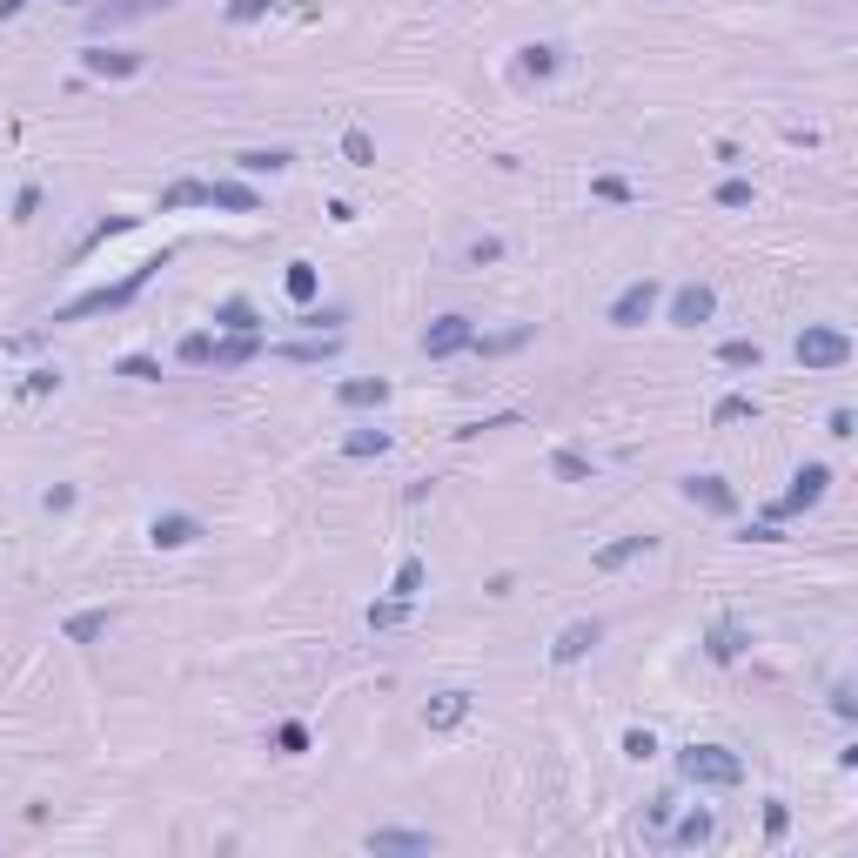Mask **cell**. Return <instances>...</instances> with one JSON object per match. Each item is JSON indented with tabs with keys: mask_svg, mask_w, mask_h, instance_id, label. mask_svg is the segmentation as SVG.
<instances>
[{
	"mask_svg": "<svg viewBox=\"0 0 858 858\" xmlns=\"http://www.w3.org/2000/svg\"><path fill=\"white\" fill-rule=\"evenodd\" d=\"M590 195H597V202H637V188L624 175H597L590 181Z\"/></svg>",
	"mask_w": 858,
	"mask_h": 858,
	"instance_id": "e575fe53",
	"label": "cell"
},
{
	"mask_svg": "<svg viewBox=\"0 0 858 858\" xmlns=\"http://www.w3.org/2000/svg\"><path fill=\"white\" fill-rule=\"evenodd\" d=\"M678 778L684 785H711V791H731L745 785V758L724 745H684L678 751Z\"/></svg>",
	"mask_w": 858,
	"mask_h": 858,
	"instance_id": "7a4b0ae2",
	"label": "cell"
},
{
	"mask_svg": "<svg viewBox=\"0 0 858 858\" xmlns=\"http://www.w3.org/2000/svg\"><path fill=\"white\" fill-rule=\"evenodd\" d=\"M550 476L557 483H590V456L584 450H550Z\"/></svg>",
	"mask_w": 858,
	"mask_h": 858,
	"instance_id": "83f0119b",
	"label": "cell"
},
{
	"mask_svg": "<svg viewBox=\"0 0 858 858\" xmlns=\"http://www.w3.org/2000/svg\"><path fill=\"white\" fill-rule=\"evenodd\" d=\"M282 289H289V302H302V309H309V302H316V289H322L316 262H289V269H282Z\"/></svg>",
	"mask_w": 858,
	"mask_h": 858,
	"instance_id": "603a6c76",
	"label": "cell"
},
{
	"mask_svg": "<svg viewBox=\"0 0 858 858\" xmlns=\"http://www.w3.org/2000/svg\"><path fill=\"white\" fill-rule=\"evenodd\" d=\"M423 577H429L423 557H403V564H396V584H389V597H416V590H423Z\"/></svg>",
	"mask_w": 858,
	"mask_h": 858,
	"instance_id": "4dcf8cb0",
	"label": "cell"
},
{
	"mask_svg": "<svg viewBox=\"0 0 858 858\" xmlns=\"http://www.w3.org/2000/svg\"><path fill=\"white\" fill-rule=\"evenodd\" d=\"M342 322V309H309V316H302V329H336Z\"/></svg>",
	"mask_w": 858,
	"mask_h": 858,
	"instance_id": "7dc6e473",
	"label": "cell"
},
{
	"mask_svg": "<svg viewBox=\"0 0 858 858\" xmlns=\"http://www.w3.org/2000/svg\"><path fill=\"white\" fill-rule=\"evenodd\" d=\"M282 356L289 362H322V356H336V342H289Z\"/></svg>",
	"mask_w": 858,
	"mask_h": 858,
	"instance_id": "b9f144b4",
	"label": "cell"
},
{
	"mask_svg": "<svg viewBox=\"0 0 858 858\" xmlns=\"http://www.w3.org/2000/svg\"><path fill=\"white\" fill-rule=\"evenodd\" d=\"M463 718H470V691H436V698L423 704V724H429V731H456Z\"/></svg>",
	"mask_w": 858,
	"mask_h": 858,
	"instance_id": "5bb4252c",
	"label": "cell"
},
{
	"mask_svg": "<svg viewBox=\"0 0 858 858\" xmlns=\"http://www.w3.org/2000/svg\"><path fill=\"white\" fill-rule=\"evenodd\" d=\"M168 262H175V249L148 255V262H141V269H128L121 282H108V289H88V295H74V302H61V309H54V322H81V316H108V309H128V302H135V295L148 289V282H155L161 269H168Z\"/></svg>",
	"mask_w": 858,
	"mask_h": 858,
	"instance_id": "6da1fadb",
	"label": "cell"
},
{
	"mask_svg": "<svg viewBox=\"0 0 858 858\" xmlns=\"http://www.w3.org/2000/svg\"><path fill=\"white\" fill-rule=\"evenodd\" d=\"M564 68V54L550 41H530V47H517V81H550V74Z\"/></svg>",
	"mask_w": 858,
	"mask_h": 858,
	"instance_id": "e0dca14e",
	"label": "cell"
},
{
	"mask_svg": "<svg viewBox=\"0 0 858 858\" xmlns=\"http://www.w3.org/2000/svg\"><path fill=\"white\" fill-rule=\"evenodd\" d=\"M832 711H838V718H858V704H852V684H838V691H832Z\"/></svg>",
	"mask_w": 858,
	"mask_h": 858,
	"instance_id": "c3c4849f",
	"label": "cell"
},
{
	"mask_svg": "<svg viewBox=\"0 0 858 858\" xmlns=\"http://www.w3.org/2000/svg\"><path fill=\"white\" fill-rule=\"evenodd\" d=\"M114 376H121V383H161V362L155 356H121Z\"/></svg>",
	"mask_w": 858,
	"mask_h": 858,
	"instance_id": "1f68e13d",
	"label": "cell"
},
{
	"mask_svg": "<svg viewBox=\"0 0 858 858\" xmlns=\"http://www.w3.org/2000/svg\"><path fill=\"white\" fill-rule=\"evenodd\" d=\"M711 838H718V818H711V812H684L678 832H671V845H684V852H691V845H711Z\"/></svg>",
	"mask_w": 858,
	"mask_h": 858,
	"instance_id": "cb8c5ba5",
	"label": "cell"
},
{
	"mask_svg": "<svg viewBox=\"0 0 858 858\" xmlns=\"http://www.w3.org/2000/svg\"><path fill=\"white\" fill-rule=\"evenodd\" d=\"M718 362H724V369H758V362H765V349H758V342H745V336H731V342L718 349Z\"/></svg>",
	"mask_w": 858,
	"mask_h": 858,
	"instance_id": "f546056e",
	"label": "cell"
},
{
	"mask_svg": "<svg viewBox=\"0 0 858 858\" xmlns=\"http://www.w3.org/2000/svg\"><path fill=\"white\" fill-rule=\"evenodd\" d=\"M34 208H41V188H34V181H27L21 195H14V222H34Z\"/></svg>",
	"mask_w": 858,
	"mask_h": 858,
	"instance_id": "ee69618b",
	"label": "cell"
},
{
	"mask_svg": "<svg viewBox=\"0 0 858 858\" xmlns=\"http://www.w3.org/2000/svg\"><path fill=\"white\" fill-rule=\"evenodd\" d=\"M791 356H798V369H812V376H832V369L852 362V336L838 322H805V336L791 342Z\"/></svg>",
	"mask_w": 858,
	"mask_h": 858,
	"instance_id": "3957f363",
	"label": "cell"
},
{
	"mask_svg": "<svg viewBox=\"0 0 858 858\" xmlns=\"http://www.w3.org/2000/svg\"><path fill=\"white\" fill-rule=\"evenodd\" d=\"M362 617H369V631H396V624L409 617V597H383V604H369Z\"/></svg>",
	"mask_w": 858,
	"mask_h": 858,
	"instance_id": "f1b7e54d",
	"label": "cell"
},
{
	"mask_svg": "<svg viewBox=\"0 0 858 858\" xmlns=\"http://www.w3.org/2000/svg\"><path fill=\"white\" fill-rule=\"evenodd\" d=\"M718 316V295L704 289V282H684L678 295H671V322H678V329H698V322H711Z\"/></svg>",
	"mask_w": 858,
	"mask_h": 858,
	"instance_id": "7c38bea8",
	"label": "cell"
},
{
	"mask_svg": "<svg viewBox=\"0 0 858 858\" xmlns=\"http://www.w3.org/2000/svg\"><path fill=\"white\" fill-rule=\"evenodd\" d=\"M275 745H282V758H302V751H309V731H302V724H282Z\"/></svg>",
	"mask_w": 858,
	"mask_h": 858,
	"instance_id": "60d3db41",
	"label": "cell"
},
{
	"mask_svg": "<svg viewBox=\"0 0 858 858\" xmlns=\"http://www.w3.org/2000/svg\"><path fill=\"white\" fill-rule=\"evenodd\" d=\"M108 631H114V610H74L68 624H61V637H68V644H101Z\"/></svg>",
	"mask_w": 858,
	"mask_h": 858,
	"instance_id": "d6986e66",
	"label": "cell"
},
{
	"mask_svg": "<svg viewBox=\"0 0 858 858\" xmlns=\"http://www.w3.org/2000/svg\"><path fill=\"white\" fill-rule=\"evenodd\" d=\"M155 7H175V0H114V7H94V27L135 21V14H155Z\"/></svg>",
	"mask_w": 858,
	"mask_h": 858,
	"instance_id": "4316f807",
	"label": "cell"
},
{
	"mask_svg": "<svg viewBox=\"0 0 858 858\" xmlns=\"http://www.w3.org/2000/svg\"><path fill=\"white\" fill-rule=\"evenodd\" d=\"M215 329L222 336H262V316H255L249 295H228V302H215Z\"/></svg>",
	"mask_w": 858,
	"mask_h": 858,
	"instance_id": "4fadbf2b",
	"label": "cell"
},
{
	"mask_svg": "<svg viewBox=\"0 0 858 858\" xmlns=\"http://www.w3.org/2000/svg\"><path fill=\"white\" fill-rule=\"evenodd\" d=\"M470 342H476V322L470 316H436L423 329V356L429 362H450V356H463Z\"/></svg>",
	"mask_w": 858,
	"mask_h": 858,
	"instance_id": "8992f818",
	"label": "cell"
},
{
	"mask_svg": "<svg viewBox=\"0 0 858 858\" xmlns=\"http://www.w3.org/2000/svg\"><path fill=\"white\" fill-rule=\"evenodd\" d=\"M497 255H503V242H497V235H483V242H470V262H476V269H483V262H497Z\"/></svg>",
	"mask_w": 858,
	"mask_h": 858,
	"instance_id": "f6af8a7d",
	"label": "cell"
},
{
	"mask_svg": "<svg viewBox=\"0 0 858 858\" xmlns=\"http://www.w3.org/2000/svg\"><path fill=\"white\" fill-rule=\"evenodd\" d=\"M745 644H751V631L738 624V617H718V624L704 631V657H711V664H738Z\"/></svg>",
	"mask_w": 858,
	"mask_h": 858,
	"instance_id": "8fae6325",
	"label": "cell"
},
{
	"mask_svg": "<svg viewBox=\"0 0 858 858\" xmlns=\"http://www.w3.org/2000/svg\"><path fill=\"white\" fill-rule=\"evenodd\" d=\"M624 758H631V765H651L657 738H651V731H624Z\"/></svg>",
	"mask_w": 858,
	"mask_h": 858,
	"instance_id": "74e56055",
	"label": "cell"
},
{
	"mask_svg": "<svg viewBox=\"0 0 858 858\" xmlns=\"http://www.w3.org/2000/svg\"><path fill=\"white\" fill-rule=\"evenodd\" d=\"M657 550V537H617V543H604V550H597V557H590V570H624V564H637V557H651Z\"/></svg>",
	"mask_w": 858,
	"mask_h": 858,
	"instance_id": "2e32d148",
	"label": "cell"
},
{
	"mask_svg": "<svg viewBox=\"0 0 858 858\" xmlns=\"http://www.w3.org/2000/svg\"><path fill=\"white\" fill-rule=\"evenodd\" d=\"M825 490H832V470H825V463H805V470L791 476V490H785V497L765 503V517H771V523H785V517H798V510L825 503Z\"/></svg>",
	"mask_w": 858,
	"mask_h": 858,
	"instance_id": "5b68a950",
	"label": "cell"
},
{
	"mask_svg": "<svg viewBox=\"0 0 858 858\" xmlns=\"http://www.w3.org/2000/svg\"><path fill=\"white\" fill-rule=\"evenodd\" d=\"M657 302H664V282H651V275L624 282L617 302H610V329H644V322L657 316Z\"/></svg>",
	"mask_w": 858,
	"mask_h": 858,
	"instance_id": "277c9868",
	"label": "cell"
},
{
	"mask_svg": "<svg viewBox=\"0 0 858 858\" xmlns=\"http://www.w3.org/2000/svg\"><path fill=\"white\" fill-rule=\"evenodd\" d=\"M342 155L356 161V168H376V141L362 135V128H349V135H342Z\"/></svg>",
	"mask_w": 858,
	"mask_h": 858,
	"instance_id": "8d00e7d4",
	"label": "cell"
},
{
	"mask_svg": "<svg viewBox=\"0 0 858 858\" xmlns=\"http://www.w3.org/2000/svg\"><path fill=\"white\" fill-rule=\"evenodd\" d=\"M597 644H604V624H597V617H577V624H564V631H557V644H550V664H557V671H564V664H584Z\"/></svg>",
	"mask_w": 858,
	"mask_h": 858,
	"instance_id": "52a82bcc",
	"label": "cell"
},
{
	"mask_svg": "<svg viewBox=\"0 0 858 858\" xmlns=\"http://www.w3.org/2000/svg\"><path fill=\"white\" fill-rule=\"evenodd\" d=\"M523 342H530V329H510V336H490V342L476 336L470 349H483V356H510V349H523Z\"/></svg>",
	"mask_w": 858,
	"mask_h": 858,
	"instance_id": "f35d334b",
	"label": "cell"
},
{
	"mask_svg": "<svg viewBox=\"0 0 858 858\" xmlns=\"http://www.w3.org/2000/svg\"><path fill=\"white\" fill-rule=\"evenodd\" d=\"M758 202V188H751L745 175H731V181H718V208H751Z\"/></svg>",
	"mask_w": 858,
	"mask_h": 858,
	"instance_id": "836d02e7",
	"label": "cell"
},
{
	"mask_svg": "<svg viewBox=\"0 0 858 858\" xmlns=\"http://www.w3.org/2000/svg\"><path fill=\"white\" fill-rule=\"evenodd\" d=\"M175 362H181V369H208V362H215V336H208V329L181 336V342H175Z\"/></svg>",
	"mask_w": 858,
	"mask_h": 858,
	"instance_id": "d4e9b609",
	"label": "cell"
},
{
	"mask_svg": "<svg viewBox=\"0 0 858 858\" xmlns=\"http://www.w3.org/2000/svg\"><path fill=\"white\" fill-rule=\"evenodd\" d=\"M175 208H208V181H175V188H161V215H175Z\"/></svg>",
	"mask_w": 858,
	"mask_h": 858,
	"instance_id": "484cf974",
	"label": "cell"
},
{
	"mask_svg": "<svg viewBox=\"0 0 858 858\" xmlns=\"http://www.w3.org/2000/svg\"><path fill=\"white\" fill-rule=\"evenodd\" d=\"M68 7H88V0H68Z\"/></svg>",
	"mask_w": 858,
	"mask_h": 858,
	"instance_id": "f907efd6",
	"label": "cell"
},
{
	"mask_svg": "<svg viewBox=\"0 0 858 858\" xmlns=\"http://www.w3.org/2000/svg\"><path fill=\"white\" fill-rule=\"evenodd\" d=\"M362 845H369V852H436V832H396V825H376V832L362 838Z\"/></svg>",
	"mask_w": 858,
	"mask_h": 858,
	"instance_id": "9a60e30c",
	"label": "cell"
},
{
	"mask_svg": "<svg viewBox=\"0 0 858 858\" xmlns=\"http://www.w3.org/2000/svg\"><path fill=\"white\" fill-rule=\"evenodd\" d=\"M148 543L155 550H188V543H202V517H188V510H161L148 523Z\"/></svg>",
	"mask_w": 858,
	"mask_h": 858,
	"instance_id": "9c48e42d",
	"label": "cell"
},
{
	"mask_svg": "<svg viewBox=\"0 0 858 858\" xmlns=\"http://www.w3.org/2000/svg\"><path fill=\"white\" fill-rule=\"evenodd\" d=\"M678 490H684V503H698L711 517H731V510H738V490H731L724 476H684Z\"/></svg>",
	"mask_w": 858,
	"mask_h": 858,
	"instance_id": "30bf717a",
	"label": "cell"
},
{
	"mask_svg": "<svg viewBox=\"0 0 858 858\" xmlns=\"http://www.w3.org/2000/svg\"><path fill=\"white\" fill-rule=\"evenodd\" d=\"M208 208H228V215H255L262 195H255L249 181H208Z\"/></svg>",
	"mask_w": 858,
	"mask_h": 858,
	"instance_id": "ac0fdd59",
	"label": "cell"
},
{
	"mask_svg": "<svg viewBox=\"0 0 858 858\" xmlns=\"http://www.w3.org/2000/svg\"><path fill=\"white\" fill-rule=\"evenodd\" d=\"M751 416H758V403H751V396H724V403L711 409V423H751Z\"/></svg>",
	"mask_w": 858,
	"mask_h": 858,
	"instance_id": "d590c367",
	"label": "cell"
},
{
	"mask_svg": "<svg viewBox=\"0 0 858 858\" xmlns=\"http://www.w3.org/2000/svg\"><path fill=\"white\" fill-rule=\"evenodd\" d=\"M47 389H61V376H54V369H34V376H27V396H47Z\"/></svg>",
	"mask_w": 858,
	"mask_h": 858,
	"instance_id": "bcb514c9",
	"label": "cell"
},
{
	"mask_svg": "<svg viewBox=\"0 0 858 858\" xmlns=\"http://www.w3.org/2000/svg\"><path fill=\"white\" fill-rule=\"evenodd\" d=\"M235 168H242V175H289L295 155H289V148H242Z\"/></svg>",
	"mask_w": 858,
	"mask_h": 858,
	"instance_id": "44dd1931",
	"label": "cell"
},
{
	"mask_svg": "<svg viewBox=\"0 0 858 858\" xmlns=\"http://www.w3.org/2000/svg\"><path fill=\"white\" fill-rule=\"evenodd\" d=\"M27 0H0V21H14V14H21Z\"/></svg>",
	"mask_w": 858,
	"mask_h": 858,
	"instance_id": "681fc988",
	"label": "cell"
},
{
	"mask_svg": "<svg viewBox=\"0 0 858 858\" xmlns=\"http://www.w3.org/2000/svg\"><path fill=\"white\" fill-rule=\"evenodd\" d=\"M262 356V336H215V369H242Z\"/></svg>",
	"mask_w": 858,
	"mask_h": 858,
	"instance_id": "7402d4cb",
	"label": "cell"
},
{
	"mask_svg": "<svg viewBox=\"0 0 858 858\" xmlns=\"http://www.w3.org/2000/svg\"><path fill=\"white\" fill-rule=\"evenodd\" d=\"M336 403H342V409H376V403H389V383H383V376H356V383H336Z\"/></svg>",
	"mask_w": 858,
	"mask_h": 858,
	"instance_id": "ffe728a7",
	"label": "cell"
},
{
	"mask_svg": "<svg viewBox=\"0 0 858 858\" xmlns=\"http://www.w3.org/2000/svg\"><path fill=\"white\" fill-rule=\"evenodd\" d=\"M269 7H275V0H228V21H235V27H249V21H262Z\"/></svg>",
	"mask_w": 858,
	"mask_h": 858,
	"instance_id": "ab89813d",
	"label": "cell"
},
{
	"mask_svg": "<svg viewBox=\"0 0 858 858\" xmlns=\"http://www.w3.org/2000/svg\"><path fill=\"white\" fill-rule=\"evenodd\" d=\"M141 68H148V54H135V47H88L81 54V74H94V81H128Z\"/></svg>",
	"mask_w": 858,
	"mask_h": 858,
	"instance_id": "ba28073f",
	"label": "cell"
},
{
	"mask_svg": "<svg viewBox=\"0 0 858 858\" xmlns=\"http://www.w3.org/2000/svg\"><path fill=\"white\" fill-rule=\"evenodd\" d=\"M389 443H396L389 429H356V436H349L342 450H349V456H389Z\"/></svg>",
	"mask_w": 858,
	"mask_h": 858,
	"instance_id": "d6a6232c",
	"label": "cell"
},
{
	"mask_svg": "<svg viewBox=\"0 0 858 858\" xmlns=\"http://www.w3.org/2000/svg\"><path fill=\"white\" fill-rule=\"evenodd\" d=\"M785 825H791L785 798H771V805H765V838H785Z\"/></svg>",
	"mask_w": 858,
	"mask_h": 858,
	"instance_id": "7bdbcfd3",
	"label": "cell"
}]
</instances>
